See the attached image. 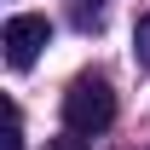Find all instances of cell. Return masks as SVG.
<instances>
[{"instance_id": "5b68a950", "label": "cell", "mask_w": 150, "mask_h": 150, "mask_svg": "<svg viewBox=\"0 0 150 150\" xmlns=\"http://www.w3.org/2000/svg\"><path fill=\"white\" fill-rule=\"evenodd\" d=\"M52 150H93V144H81V133H69V139H52Z\"/></svg>"}, {"instance_id": "7a4b0ae2", "label": "cell", "mask_w": 150, "mask_h": 150, "mask_svg": "<svg viewBox=\"0 0 150 150\" xmlns=\"http://www.w3.org/2000/svg\"><path fill=\"white\" fill-rule=\"evenodd\" d=\"M46 40H52V23L40 18V12H18V18H6V29H0V46H6V64L12 69H29Z\"/></svg>"}, {"instance_id": "3957f363", "label": "cell", "mask_w": 150, "mask_h": 150, "mask_svg": "<svg viewBox=\"0 0 150 150\" xmlns=\"http://www.w3.org/2000/svg\"><path fill=\"white\" fill-rule=\"evenodd\" d=\"M133 58H139V69H150V12L133 23Z\"/></svg>"}, {"instance_id": "6da1fadb", "label": "cell", "mask_w": 150, "mask_h": 150, "mask_svg": "<svg viewBox=\"0 0 150 150\" xmlns=\"http://www.w3.org/2000/svg\"><path fill=\"white\" fill-rule=\"evenodd\" d=\"M115 121V93H110V81L104 75H81L69 93H64V127L69 133H104Z\"/></svg>"}, {"instance_id": "277c9868", "label": "cell", "mask_w": 150, "mask_h": 150, "mask_svg": "<svg viewBox=\"0 0 150 150\" xmlns=\"http://www.w3.org/2000/svg\"><path fill=\"white\" fill-rule=\"evenodd\" d=\"M6 150H23V115H18V104H12V121H6Z\"/></svg>"}]
</instances>
